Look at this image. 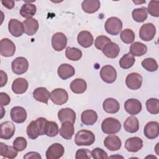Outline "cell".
Masks as SVG:
<instances>
[{
	"label": "cell",
	"instance_id": "obj_1",
	"mask_svg": "<svg viewBox=\"0 0 159 159\" xmlns=\"http://www.w3.org/2000/svg\"><path fill=\"white\" fill-rule=\"evenodd\" d=\"M95 141L94 134L90 130H81L75 137V142L78 146H88L92 145Z\"/></svg>",
	"mask_w": 159,
	"mask_h": 159
},
{
	"label": "cell",
	"instance_id": "obj_2",
	"mask_svg": "<svg viewBox=\"0 0 159 159\" xmlns=\"http://www.w3.org/2000/svg\"><path fill=\"white\" fill-rule=\"evenodd\" d=\"M121 129V124L119 120L113 117L105 119L101 124V129L106 134H115Z\"/></svg>",
	"mask_w": 159,
	"mask_h": 159
},
{
	"label": "cell",
	"instance_id": "obj_3",
	"mask_svg": "<svg viewBox=\"0 0 159 159\" xmlns=\"http://www.w3.org/2000/svg\"><path fill=\"white\" fill-rule=\"evenodd\" d=\"M104 27L107 34L112 35H117L122 29V22L118 17H111L106 20Z\"/></svg>",
	"mask_w": 159,
	"mask_h": 159
},
{
	"label": "cell",
	"instance_id": "obj_4",
	"mask_svg": "<svg viewBox=\"0 0 159 159\" xmlns=\"http://www.w3.org/2000/svg\"><path fill=\"white\" fill-rule=\"evenodd\" d=\"M29 68V62L27 60L22 57H17L11 63V68L14 73L17 75L25 73Z\"/></svg>",
	"mask_w": 159,
	"mask_h": 159
},
{
	"label": "cell",
	"instance_id": "obj_5",
	"mask_svg": "<svg viewBox=\"0 0 159 159\" xmlns=\"http://www.w3.org/2000/svg\"><path fill=\"white\" fill-rule=\"evenodd\" d=\"M156 34L155 26L152 23H146L142 25L139 30V37L143 41L152 40Z\"/></svg>",
	"mask_w": 159,
	"mask_h": 159
},
{
	"label": "cell",
	"instance_id": "obj_6",
	"mask_svg": "<svg viewBox=\"0 0 159 159\" xmlns=\"http://www.w3.org/2000/svg\"><path fill=\"white\" fill-rule=\"evenodd\" d=\"M101 78L106 83H112L117 78V72L116 69L111 65H107L101 68L100 71Z\"/></svg>",
	"mask_w": 159,
	"mask_h": 159
},
{
	"label": "cell",
	"instance_id": "obj_7",
	"mask_svg": "<svg viewBox=\"0 0 159 159\" xmlns=\"http://www.w3.org/2000/svg\"><path fill=\"white\" fill-rule=\"evenodd\" d=\"M50 100L56 105H62L68 99V94L66 90L62 88L53 89L50 94Z\"/></svg>",
	"mask_w": 159,
	"mask_h": 159
},
{
	"label": "cell",
	"instance_id": "obj_8",
	"mask_svg": "<svg viewBox=\"0 0 159 159\" xmlns=\"http://www.w3.org/2000/svg\"><path fill=\"white\" fill-rule=\"evenodd\" d=\"M16 52L14 43L7 38H4L0 41V54L2 57H9L14 55Z\"/></svg>",
	"mask_w": 159,
	"mask_h": 159
},
{
	"label": "cell",
	"instance_id": "obj_9",
	"mask_svg": "<svg viewBox=\"0 0 159 159\" xmlns=\"http://www.w3.org/2000/svg\"><path fill=\"white\" fill-rule=\"evenodd\" d=\"M67 38L62 32H57L52 37V45L53 48L60 52L63 50L66 46Z\"/></svg>",
	"mask_w": 159,
	"mask_h": 159
},
{
	"label": "cell",
	"instance_id": "obj_10",
	"mask_svg": "<svg viewBox=\"0 0 159 159\" xmlns=\"http://www.w3.org/2000/svg\"><path fill=\"white\" fill-rule=\"evenodd\" d=\"M125 84L128 88L132 90L139 89L142 84V77L137 73H131L125 78Z\"/></svg>",
	"mask_w": 159,
	"mask_h": 159
},
{
	"label": "cell",
	"instance_id": "obj_11",
	"mask_svg": "<svg viewBox=\"0 0 159 159\" xmlns=\"http://www.w3.org/2000/svg\"><path fill=\"white\" fill-rule=\"evenodd\" d=\"M64 152L63 147L59 143H55L48 148L45 155L47 159H58L63 155Z\"/></svg>",
	"mask_w": 159,
	"mask_h": 159
},
{
	"label": "cell",
	"instance_id": "obj_12",
	"mask_svg": "<svg viewBox=\"0 0 159 159\" xmlns=\"http://www.w3.org/2000/svg\"><path fill=\"white\" fill-rule=\"evenodd\" d=\"M140 101L136 99H129L124 102V109L130 115H136L142 110Z\"/></svg>",
	"mask_w": 159,
	"mask_h": 159
},
{
	"label": "cell",
	"instance_id": "obj_13",
	"mask_svg": "<svg viewBox=\"0 0 159 159\" xmlns=\"http://www.w3.org/2000/svg\"><path fill=\"white\" fill-rule=\"evenodd\" d=\"M16 127L14 124L10 121H5L1 124L0 137L2 139L9 140L14 134Z\"/></svg>",
	"mask_w": 159,
	"mask_h": 159
},
{
	"label": "cell",
	"instance_id": "obj_14",
	"mask_svg": "<svg viewBox=\"0 0 159 159\" xmlns=\"http://www.w3.org/2000/svg\"><path fill=\"white\" fill-rule=\"evenodd\" d=\"M8 29L10 34L16 37L21 36L24 32L23 23L16 19H12L9 21Z\"/></svg>",
	"mask_w": 159,
	"mask_h": 159
},
{
	"label": "cell",
	"instance_id": "obj_15",
	"mask_svg": "<svg viewBox=\"0 0 159 159\" xmlns=\"http://www.w3.org/2000/svg\"><path fill=\"white\" fill-rule=\"evenodd\" d=\"M11 117L12 121L16 123L20 124L24 122L27 118V112L21 106H15L11 109Z\"/></svg>",
	"mask_w": 159,
	"mask_h": 159
},
{
	"label": "cell",
	"instance_id": "obj_16",
	"mask_svg": "<svg viewBox=\"0 0 159 159\" xmlns=\"http://www.w3.org/2000/svg\"><path fill=\"white\" fill-rule=\"evenodd\" d=\"M104 145L110 151H117L121 147L122 142L119 137L116 135H109L104 140Z\"/></svg>",
	"mask_w": 159,
	"mask_h": 159
},
{
	"label": "cell",
	"instance_id": "obj_17",
	"mask_svg": "<svg viewBox=\"0 0 159 159\" xmlns=\"http://www.w3.org/2000/svg\"><path fill=\"white\" fill-rule=\"evenodd\" d=\"M143 147V140L138 137L129 138L125 142V148L130 152H137Z\"/></svg>",
	"mask_w": 159,
	"mask_h": 159
},
{
	"label": "cell",
	"instance_id": "obj_18",
	"mask_svg": "<svg viewBox=\"0 0 159 159\" xmlns=\"http://www.w3.org/2000/svg\"><path fill=\"white\" fill-rule=\"evenodd\" d=\"M145 136L149 139H156L159 134L158 123L156 121H150L148 122L143 130Z\"/></svg>",
	"mask_w": 159,
	"mask_h": 159
},
{
	"label": "cell",
	"instance_id": "obj_19",
	"mask_svg": "<svg viewBox=\"0 0 159 159\" xmlns=\"http://www.w3.org/2000/svg\"><path fill=\"white\" fill-rule=\"evenodd\" d=\"M58 117L61 123L69 121L74 124L76 119V113L71 108H62L58 112Z\"/></svg>",
	"mask_w": 159,
	"mask_h": 159
},
{
	"label": "cell",
	"instance_id": "obj_20",
	"mask_svg": "<svg viewBox=\"0 0 159 159\" xmlns=\"http://www.w3.org/2000/svg\"><path fill=\"white\" fill-rule=\"evenodd\" d=\"M93 37L91 32L86 30L81 31L77 37V41L82 47L88 48L93 43Z\"/></svg>",
	"mask_w": 159,
	"mask_h": 159
},
{
	"label": "cell",
	"instance_id": "obj_21",
	"mask_svg": "<svg viewBox=\"0 0 159 159\" xmlns=\"http://www.w3.org/2000/svg\"><path fill=\"white\" fill-rule=\"evenodd\" d=\"M24 32L28 35H34L39 29V22L34 18L26 19L23 21Z\"/></svg>",
	"mask_w": 159,
	"mask_h": 159
},
{
	"label": "cell",
	"instance_id": "obj_22",
	"mask_svg": "<svg viewBox=\"0 0 159 159\" xmlns=\"http://www.w3.org/2000/svg\"><path fill=\"white\" fill-rule=\"evenodd\" d=\"M29 86L27 81L24 78H16L12 84V90L17 94L24 93Z\"/></svg>",
	"mask_w": 159,
	"mask_h": 159
},
{
	"label": "cell",
	"instance_id": "obj_23",
	"mask_svg": "<svg viewBox=\"0 0 159 159\" xmlns=\"http://www.w3.org/2000/svg\"><path fill=\"white\" fill-rule=\"evenodd\" d=\"M102 52L106 57L110 58H115L119 53L120 48L117 43L110 42L104 47Z\"/></svg>",
	"mask_w": 159,
	"mask_h": 159
},
{
	"label": "cell",
	"instance_id": "obj_24",
	"mask_svg": "<svg viewBox=\"0 0 159 159\" xmlns=\"http://www.w3.org/2000/svg\"><path fill=\"white\" fill-rule=\"evenodd\" d=\"M102 107L104 111L107 113L115 114L119 111L120 109V104L116 99L109 98L104 101Z\"/></svg>",
	"mask_w": 159,
	"mask_h": 159
},
{
	"label": "cell",
	"instance_id": "obj_25",
	"mask_svg": "<svg viewBox=\"0 0 159 159\" xmlns=\"http://www.w3.org/2000/svg\"><path fill=\"white\" fill-rule=\"evenodd\" d=\"M59 132L60 135L63 139L66 140H70L75 133L73 124L69 121H66L61 123Z\"/></svg>",
	"mask_w": 159,
	"mask_h": 159
},
{
	"label": "cell",
	"instance_id": "obj_26",
	"mask_svg": "<svg viewBox=\"0 0 159 159\" xmlns=\"http://www.w3.org/2000/svg\"><path fill=\"white\" fill-rule=\"evenodd\" d=\"M75 73V70L71 65L67 63H63L58 68V75L59 77L65 80L73 76Z\"/></svg>",
	"mask_w": 159,
	"mask_h": 159
},
{
	"label": "cell",
	"instance_id": "obj_27",
	"mask_svg": "<svg viewBox=\"0 0 159 159\" xmlns=\"http://www.w3.org/2000/svg\"><path fill=\"white\" fill-rule=\"evenodd\" d=\"M81 120L83 124L86 125H92L98 120V114L96 111L88 109L81 113Z\"/></svg>",
	"mask_w": 159,
	"mask_h": 159
},
{
	"label": "cell",
	"instance_id": "obj_28",
	"mask_svg": "<svg viewBox=\"0 0 159 159\" xmlns=\"http://www.w3.org/2000/svg\"><path fill=\"white\" fill-rule=\"evenodd\" d=\"M50 94L49 91L45 88L39 87L33 91V97L36 101L47 104Z\"/></svg>",
	"mask_w": 159,
	"mask_h": 159
},
{
	"label": "cell",
	"instance_id": "obj_29",
	"mask_svg": "<svg viewBox=\"0 0 159 159\" xmlns=\"http://www.w3.org/2000/svg\"><path fill=\"white\" fill-rule=\"evenodd\" d=\"M125 130L129 133H135L139 129V122L135 116H130L126 119L124 123Z\"/></svg>",
	"mask_w": 159,
	"mask_h": 159
},
{
	"label": "cell",
	"instance_id": "obj_30",
	"mask_svg": "<svg viewBox=\"0 0 159 159\" xmlns=\"http://www.w3.org/2000/svg\"><path fill=\"white\" fill-rule=\"evenodd\" d=\"M101 3L98 0H84L82 2L81 7L87 13H94L100 8Z\"/></svg>",
	"mask_w": 159,
	"mask_h": 159
},
{
	"label": "cell",
	"instance_id": "obj_31",
	"mask_svg": "<svg viewBox=\"0 0 159 159\" xmlns=\"http://www.w3.org/2000/svg\"><path fill=\"white\" fill-rule=\"evenodd\" d=\"M86 88V82L81 78H76L70 83V89L76 94L83 93Z\"/></svg>",
	"mask_w": 159,
	"mask_h": 159
},
{
	"label": "cell",
	"instance_id": "obj_32",
	"mask_svg": "<svg viewBox=\"0 0 159 159\" xmlns=\"http://www.w3.org/2000/svg\"><path fill=\"white\" fill-rule=\"evenodd\" d=\"M147 51V46L141 42H135L130 47V53L134 57H141L146 53Z\"/></svg>",
	"mask_w": 159,
	"mask_h": 159
},
{
	"label": "cell",
	"instance_id": "obj_33",
	"mask_svg": "<svg viewBox=\"0 0 159 159\" xmlns=\"http://www.w3.org/2000/svg\"><path fill=\"white\" fill-rule=\"evenodd\" d=\"M17 152L14 147L9 146L2 142L0 143V155L1 156L9 159L14 158L17 155Z\"/></svg>",
	"mask_w": 159,
	"mask_h": 159
},
{
	"label": "cell",
	"instance_id": "obj_34",
	"mask_svg": "<svg viewBox=\"0 0 159 159\" xmlns=\"http://www.w3.org/2000/svg\"><path fill=\"white\" fill-rule=\"evenodd\" d=\"M36 11L37 7L35 5L30 3H25L20 7L19 13L22 17L29 19L32 18L35 14Z\"/></svg>",
	"mask_w": 159,
	"mask_h": 159
},
{
	"label": "cell",
	"instance_id": "obj_35",
	"mask_svg": "<svg viewBox=\"0 0 159 159\" xmlns=\"http://www.w3.org/2000/svg\"><path fill=\"white\" fill-rule=\"evenodd\" d=\"M132 16L135 21L137 22H143L147 19V9L145 7L134 9L132 12Z\"/></svg>",
	"mask_w": 159,
	"mask_h": 159
},
{
	"label": "cell",
	"instance_id": "obj_36",
	"mask_svg": "<svg viewBox=\"0 0 159 159\" xmlns=\"http://www.w3.org/2000/svg\"><path fill=\"white\" fill-rule=\"evenodd\" d=\"M26 132L28 137L32 140H35L40 135V129L35 120H32L30 122L27 127Z\"/></svg>",
	"mask_w": 159,
	"mask_h": 159
},
{
	"label": "cell",
	"instance_id": "obj_37",
	"mask_svg": "<svg viewBox=\"0 0 159 159\" xmlns=\"http://www.w3.org/2000/svg\"><path fill=\"white\" fill-rule=\"evenodd\" d=\"M82 52L76 47H68L65 50L66 57L72 61H78L82 57Z\"/></svg>",
	"mask_w": 159,
	"mask_h": 159
},
{
	"label": "cell",
	"instance_id": "obj_38",
	"mask_svg": "<svg viewBox=\"0 0 159 159\" xmlns=\"http://www.w3.org/2000/svg\"><path fill=\"white\" fill-rule=\"evenodd\" d=\"M135 61V59L134 57L130 53H127L120 58L119 60V65L122 68L126 70L132 67L134 65Z\"/></svg>",
	"mask_w": 159,
	"mask_h": 159
},
{
	"label": "cell",
	"instance_id": "obj_39",
	"mask_svg": "<svg viewBox=\"0 0 159 159\" xmlns=\"http://www.w3.org/2000/svg\"><path fill=\"white\" fill-rule=\"evenodd\" d=\"M146 108L152 114H157L159 112V101L157 98H150L146 101Z\"/></svg>",
	"mask_w": 159,
	"mask_h": 159
},
{
	"label": "cell",
	"instance_id": "obj_40",
	"mask_svg": "<svg viewBox=\"0 0 159 159\" xmlns=\"http://www.w3.org/2000/svg\"><path fill=\"white\" fill-rule=\"evenodd\" d=\"M58 126L53 121H47L45 127V134L48 137H55L58 133Z\"/></svg>",
	"mask_w": 159,
	"mask_h": 159
},
{
	"label": "cell",
	"instance_id": "obj_41",
	"mask_svg": "<svg viewBox=\"0 0 159 159\" xmlns=\"http://www.w3.org/2000/svg\"><path fill=\"white\" fill-rule=\"evenodd\" d=\"M141 64L144 69L150 72L155 71L156 70H157L158 67L156 60L152 58H145L142 61Z\"/></svg>",
	"mask_w": 159,
	"mask_h": 159
},
{
	"label": "cell",
	"instance_id": "obj_42",
	"mask_svg": "<svg viewBox=\"0 0 159 159\" xmlns=\"http://www.w3.org/2000/svg\"><path fill=\"white\" fill-rule=\"evenodd\" d=\"M120 39L125 43H131L134 41L135 34L132 30L125 29L123 30L120 35Z\"/></svg>",
	"mask_w": 159,
	"mask_h": 159
},
{
	"label": "cell",
	"instance_id": "obj_43",
	"mask_svg": "<svg viewBox=\"0 0 159 159\" xmlns=\"http://www.w3.org/2000/svg\"><path fill=\"white\" fill-rule=\"evenodd\" d=\"M147 12L153 17H158L159 16V1H150L147 7Z\"/></svg>",
	"mask_w": 159,
	"mask_h": 159
},
{
	"label": "cell",
	"instance_id": "obj_44",
	"mask_svg": "<svg viewBox=\"0 0 159 159\" xmlns=\"http://www.w3.org/2000/svg\"><path fill=\"white\" fill-rule=\"evenodd\" d=\"M27 140L23 137H17L13 142V147L18 152L23 151L27 147Z\"/></svg>",
	"mask_w": 159,
	"mask_h": 159
},
{
	"label": "cell",
	"instance_id": "obj_45",
	"mask_svg": "<svg viewBox=\"0 0 159 159\" xmlns=\"http://www.w3.org/2000/svg\"><path fill=\"white\" fill-rule=\"evenodd\" d=\"M111 42V39L105 35H99L96 37L94 42V45L98 50H102L104 47L109 42Z\"/></svg>",
	"mask_w": 159,
	"mask_h": 159
},
{
	"label": "cell",
	"instance_id": "obj_46",
	"mask_svg": "<svg viewBox=\"0 0 159 159\" xmlns=\"http://www.w3.org/2000/svg\"><path fill=\"white\" fill-rule=\"evenodd\" d=\"M91 155L94 159H105L107 158V153L101 148H95L91 152Z\"/></svg>",
	"mask_w": 159,
	"mask_h": 159
},
{
	"label": "cell",
	"instance_id": "obj_47",
	"mask_svg": "<svg viewBox=\"0 0 159 159\" xmlns=\"http://www.w3.org/2000/svg\"><path fill=\"white\" fill-rule=\"evenodd\" d=\"M92 157L91 152L88 149L81 148L76 151L75 158L76 159H81V158H91Z\"/></svg>",
	"mask_w": 159,
	"mask_h": 159
},
{
	"label": "cell",
	"instance_id": "obj_48",
	"mask_svg": "<svg viewBox=\"0 0 159 159\" xmlns=\"http://www.w3.org/2000/svg\"><path fill=\"white\" fill-rule=\"evenodd\" d=\"M11 101L10 97L6 93H0V104L1 106H7L9 104Z\"/></svg>",
	"mask_w": 159,
	"mask_h": 159
},
{
	"label": "cell",
	"instance_id": "obj_49",
	"mask_svg": "<svg viewBox=\"0 0 159 159\" xmlns=\"http://www.w3.org/2000/svg\"><path fill=\"white\" fill-rule=\"evenodd\" d=\"M0 77H1V81H0V87H3L7 81V76L6 73H5L4 71L1 70L0 71Z\"/></svg>",
	"mask_w": 159,
	"mask_h": 159
},
{
	"label": "cell",
	"instance_id": "obj_50",
	"mask_svg": "<svg viewBox=\"0 0 159 159\" xmlns=\"http://www.w3.org/2000/svg\"><path fill=\"white\" fill-rule=\"evenodd\" d=\"M41 156L37 153L35 152H30L26 153L25 155L24 156V158H41Z\"/></svg>",
	"mask_w": 159,
	"mask_h": 159
},
{
	"label": "cell",
	"instance_id": "obj_51",
	"mask_svg": "<svg viewBox=\"0 0 159 159\" xmlns=\"http://www.w3.org/2000/svg\"><path fill=\"white\" fill-rule=\"evenodd\" d=\"M2 4L4 7H7L9 9H12L14 6V1H2Z\"/></svg>",
	"mask_w": 159,
	"mask_h": 159
}]
</instances>
